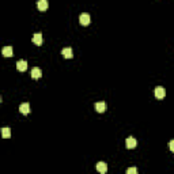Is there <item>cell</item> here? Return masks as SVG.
Returning <instances> with one entry per match:
<instances>
[{"label":"cell","mask_w":174,"mask_h":174,"mask_svg":"<svg viewBox=\"0 0 174 174\" xmlns=\"http://www.w3.org/2000/svg\"><path fill=\"white\" fill-rule=\"evenodd\" d=\"M61 54H63V57L64 59H71L74 54H72V49L71 48H64V49L61 50Z\"/></svg>","instance_id":"12"},{"label":"cell","mask_w":174,"mask_h":174,"mask_svg":"<svg viewBox=\"0 0 174 174\" xmlns=\"http://www.w3.org/2000/svg\"><path fill=\"white\" fill-rule=\"evenodd\" d=\"M37 7H38L39 11H46L48 10V0H38V3H37Z\"/></svg>","instance_id":"8"},{"label":"cell","mask_w":174,"mask_h":174,"mask_svg":"<svg viewBox=\"0 0 174 174\" xmlns=\"http://www.w3.org/2000/svg\"><path fill=\"white\" fill-rule=\"evenodd\" d=\"M137 170H136V167H129L128 170H127V174H136Z\"/></svg>","instance_id":"14"},{"label":"cell","mask_w":174,"mask_h":174,"mask_svg":"<svg viewBox=\"0 0 174 174\" xmlns=\"http://www.w3.org/2000/svg\"><path fill=\"white\" fill-rule=\"evenodd\" d=\"M155 97L158 98V100H163L165 97H166V90H165L163 87L158 86V87L155 89Z\"/></svg>","instance_id":"1"},{"label":"cell","mask_w":174,"mask_h":174,"mask_svg":"<svg viewBox=\"0 0 174 174\" xmlns=\"http://www.w3.org/2000/svg\"><path fill=\"white\" fill-rule=\"evenodd\" d=\"M19 112H21L22 114H29V112H30V105H29L27 102L21 103V105H19Z\"/></svg>","instance_id":"5"},{"label":"cell","mask_w":174,"mask_h":174,"mask_svg":"<svg viewBox=\"0 0 174 174\" xmlns=\"http://www.w3.org/2000/svg\"><path fill=\"white\" fill-rule=\"evenodd\" d=\"M95 167H97V170L100 171V173H102V174H105L107 171V165L105 163V162H98Z\"/></svg>","instance_id":"7"},{"label":"cell","mask_w":174,"mask_h":174,"mask_svg":"<svg viewBox=\"0 0 174 174\" xmlns=\"http://www.w3.org/2000/svg\"><path fill=\"white\" fill-rule=\"evenodd\" d=\"M90 21H91V18H90L89 14H82V15H80V18H79L80 25H83V26H89L90 25Z\"/></svg>","instance_id":"2"},{"label":"cell","mask_w":174,"mask_h":174,"mask_svg":"<svg viewBox=\"0 0 174 174\" xmlns=\"http://www.w3.org/2000/svg\"><path fill=\"white\" fill-rule=\"evenodd\" d=\"M33 44H36L37 46H39L42 44V34H41V33H36V34L33 36Z\"/></svg>","instance_id":"6"},{"label":"cell","mask_w":174,"mask_h":174,"mask_svg":"<svg viewBox=\"0 0 174 174\" xmlns=\"http://www.w3.org/2000/svg\"><path fill=\"white\" fill-rule=\"evenodd\" d=\"M1 136H3L4 139L10 137V136H11V129H10V128H7V127H4V128L1 129Z\"/></svg>","instance_id":"13"},{"label":"cell","mask_w":174,"mask_h":174,"mask_svg":"<svg viewBox=\"0 0 174 174\" xmlns=\"http://www.w3.org/2000/svg\"><path fill=\"white\" fill-rule=\"evenodd\" d=\"M169 148L174 153V140H170V143H169Z\"/></svg>","instance_id":"15"},{"label":"cell","mask_w":174,"mask_h":174,"mask_svg":"<svg viewBox=\"0 0 174 174\" xmlns=\"http://www.w3.org/2000/svg\"><path fill=\"white\" fill-rule=\"evenodd\" d=\"M16 68H18V71H26L27 69V63H26L25 60H19L18 63H16Z\"/></svg>","instance_id":"11"},{"label":"cell","mask_w":174,"mask_h":174,"mask_svg":"<svg viewBox=\"0 0 174 174\" xmlns=\"http://www.w3.org/2000/svg\"><path fill=\"white\" fill-rule=\"evenodd\" d=\"M136 139L135 137H127V140H125V146H127V148H135L136 147Z\"/></svg>","instance_id":"3"},{"label":"cell","mask_w":174,"mask_h":174,"mask_svg":"<svg viewBox=\"0 0 174 174\" xmlns=\"http://www.w3.org/2000/svg\"><path fill=\"white\" fill-rule=\"evenodd\" d=\"M95 110L98 113H103L106 110V103L105 102H97L95 103Z\"/></svg>","instance_id":"10"},{"label":"cell","mask_w":174,"mask_h":174,"mask_svg":"<svg viewBox=\"0 0 174 174\" xmlns=\"http://www.w3.org/2000/svg\"><path fill=\"white\" fill-rule=\"evenodd\" d=\"M3 56L4 57H12L14 56V50H12V46H4L3 48Z\"/></svg>","instance_id":"4"},{"label":"cell","mask_w":174,"mask_h":174,"mask_svg":"<svg viewBox=\"0 0 174 174\" xmlns=\"http://www.w3.org/2000/svg\"><path fill=\"white\" fill-rule=\"evenodd\" d=\"M42 76V71L39 68H33L32 69V78L33 79H39Z\"/></svg>","instance_id":"9"}]
</instances>
